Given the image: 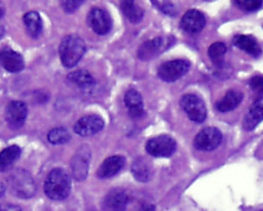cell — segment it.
<instances>
[{"mask_svg": "<svg viewBox=\"0 0 263 211\" xmlns=\"http://www.w3.org/2000/svg\"><path fill=\"white\" fill-rule=\"evenodd\" d=\"M233 44L236 46L237 48L242 49L243 51L247 52L248 54L251 55L253 57H259L261 53L257 40L252 36H248V34L235 36L233 38Z\"/></svg>", "mask_w": 263, "mask_h": 211, "instance_id": "cell-18", "label": "cell"}, {"mask_svg": "<svg viewBox=\"0 0 263 211\" xmlns=\"http://www.w3.org/2000/svg\"><path fill=\"white\" fill-rule=\"evenodd\" d=\"M0 65L9 73H20L24 68V59L12 48H4L0 50Z\"/></svg>", "mask_w": 263, "mask_h": 211, "instance_id": "cell-13", "label": "cell"}, {"mask_svg": "<svg viewBox=\"0 0 263 211\" xmlns=\"http://www.w3.org/2000/svg\"><path fill=\"white\" fill-rule=\"evenodd\" d=\"M85 50L86 46L84 40L75 34L67 36L63 38L59 47L61 61L64 66L72 68L81 60Z\"/></svg>", "mask_w": 263, "mask_h": 211, "instance_id": "cell-2", "label": "cell"}, {"mask_svg": "<svg viewBox=\"0 0 263 211\" xmlns=\"http://www.w3.org/2000/svg\"><path fill=\"white\" fill-rule=\"evenodd\" d=\"M129 202L127 194L121 189L111 190L103 203L105 211H126Z\"/></svg>", "mask_w": 263, "mask_h": 211, "instance_id": "cell-15", "label": "cell"}, {"mask_svg": "<svg viewBox=\"0 0 263 211\" xmlns=\"http://www.w3.org/2000/svg\"><path fill=\"white\" fill-rule=\"evenodd\" d=\"M177 150L175 139L167 135H161L148 140L146 145L147 153L156 157H168Z\"/></svg>", "mask_w": 263, "mask_h": 211, "instance_id": "cell-5", "label": "cell"}, {"mask_svg": "<svg viewBox=\"0 0 263 211\" xmlns=\"http://www.w3.org/2000/svg\"><path fill=\"white\" fill-rule=\"evenodd\" d=\"M206 21L203 13L198 10H190L181 20L182 30L189 33H197L203 30Z\"/></svg>", "mask_w": 263, "mask_h": 211, "instance_id": "cell-14", "label": "cell"}, {"mask_svg": "<svg viewBox=\"0 0 263 211\" xmlns=\"http://www.w3.org/2000/svg\"><path fill=\"white\" fill-rule=\"evenodd\" d=\"M243 100V94L239 91L231 90L227 93L221 100H219L216 108L221 113L233 111L240 104Z\"/></svg>", "mask_w": 263, "mask_h": 211, "instance_id": "cell-20", "label": "cell"}, {"mask_svg": "<svg viewBox=\"0 0 263 211\" xmlns=\"http://www.w3.org/2000/svg\"><path fill=\"white\" fill-rule=\"evenodd\" d=\"M21 148L17 145H12L6 148L0 152V171H5L18 160L21 157Z\"/></svg>", "mask_w": 263, "mask_h": 211, "instance_id": "cell-23", "label": "cell"}, {"mask_svg": "<svg viewBox=\"0 0 263 211\" xmlns=\"http://www.w3.org/2000/svg\"><path fill=\"white\" fill-rule=\"evenodd\" d=\"M4 14H5V7H4L2 3H0V18H2Z\"/></svg>", "mask_w": 263, "mask_h": 211, "instance_id": "cell-34", "label": "cell"}, {"mask_svg": "<svg viewBox=\"0 0 263 211\" xmlns=\"http://www.w3.org/2000/svg\"><path fill=\"white\" fill-rule=\"evenodd\" d=\"M132 172L137 181L147 182L152 178L153 168L149 162L144 157L135 160L132 166Z\"/></svg>", "mask_w": 263, "mask_h": 211, "instance_id": "cell-21", "label": "cell"}, {"mask_svg": "<svg viewBox=\"0 0 263 211\" xmlns=\"http://www.w3.org/2000/svg\"><path fill=\"white\" fill-rule=\"evenodd\" d=\"M25 26L27 33L33 38L39 37L42 33V21L39 13L36 12H29L23 17Z\"/></svg>", "mask_w": 263, "mask_h": 211, "instance_id": "cell-22", "label": "cell"}, {"mask_svg": "<svg viewBox=\"0 0 263 211\" xmlns=\"http://www.w3.org/2000/svg\"><path fill=\"white\" fill-rule=\"evenodd\" d=\"M4 33H5V28L2 25H0V39L3 37Z\"/></svg>", "mask_w": 263, "mask_h": 211, "instance_id": "cell-35", "label": "cell"}, {"mask_svg": "<svg viewBox=\"0 0 263 211\" xmlns=\"http://www.w3.org/2000/svg\"><path fill=\"white\" fill-rule=\"evenodd\" d=\"M105 127V121L98 115H86L79 119L74 127L75 132L81 136H90L100 132Z\"/></svg>", "mask_w": 263, "mask_h": 211, "instance_id": "cell-11", "label": "cell"}, {"mask_svg": "<svg viewBox=\"0 0 263 211\" xmlns=\"http://www.w3.org/2000/svg\"><path fill=\"white\" fill-rule=\"evenodd\" d=\"M153 4L167 15H175L177 12L175 6L170 2H153Z\"/></svg>", "mask_w": 263, "mask_h": 211, "instance_id": "cell-29", "label": "cell"}, {"mask_svg": "<svg viewBox=\"0 0 263 211\" xmlns=\"http://www.w3.org/2000/svg\"><path fill=\"white\" fill-rule=\"evenodd\" d=\"M222 133L214 127H207L197 134L194 139V147L203 151H213L221 144Z\"/></svg>", "mask_w": 263, "mask_h": 211, "instance_id": "cell-8", "label": "cell"}, {"mask_svg": "<svg viewBox=\"0 0 263 211\" xmlns=\"http://www.w3.org/2000/svg\"><path fill=\"white\" fill-rule=\"evenodd\" d=\"M90 157L91 153L87 145H83L79 148L77 153L74 155L71 161L72 174L77 181H84L86 178Z\"/></svg>", "mask_w": 263, "mask_h": 211, "instance_id": "cell-9", "label": "cell"}, {"mask_svg": "<svg viewBox=\"0 0 263 211\" xmlns=\"http://www.w3.org/2000/svg\"><path fill=\"white\" fill-rule=\"evenodd\" d=\"M8 185L11 192L20 198H31L36 193L33 177L23 169H18L10 174Z\"/></svg>", "mask_w": 263, "mask_h": 211, "instance_id": "cell-3", "label": "cell"}, {"mask_svg": "<svg viewBox=\"0 0 263 211\" xmlns=\"http://www.w3.org/2000/svg\"><path fill=\"white\" fill-rule=\"evenodd\" d=\"M263 118L262 99L260 98L252 105L243 121L244 129L247 130H254L260 124Z\"/></svg>", "mask_w": 263, "mask_h": 211, "instance_id": "cell-19", "label": "cell"}, {"mask_svg": "<svg viewBox=\"0 0 263 211\" xmlns=\"http://www.w3.org/2000/svg\"><path fill=\"white\" fill-rule=\"evenodd\" d=\"M0 211H3V209H2V208H0Z\"/></svg>", "mask_w": 263, "mask_h": 211, "instance_id": "cell-36", "label": "cell"}, {"mask_svg": "<svg viewBox=\"0 0 263 211\" xmlns=\"http://www.w3.org/2000/svg\"><path fill=\"white\" fill-rule=\"evenodd\" d=\"M3 211H23L20 207L15 205L6 206V208H3Z\"/></svg>", "mask_w": 263, "mask_h": 211, "instance_id": "cell-32", "label": "cell"}, {"mask_svg": "<svg viewBox=\"0 0 263 211\" xmlns=\"http://www.w3.org/2000/svg\"><path fill=\"white\" fill-rule=\"evenodd\" d=\"M234 4L240 9L247 12H253V11L260 9L262 2L258 0H246V1H235Z\"/></svg>", "mask_w": 263, "mask_h": 211, "instance_id": "cell-28", "label": "cell"}, {"mask_svg": "<svg viewBox=\"0 0 263 211\" xmlns=\"http://www.w3.org/2000/svg\"><path fill=\"white\" fill-rule=\"evenodd\" d=\"M190 67L191 63L182 59L165 62L159 67V78L168 83L177 81L188 73Z\"/></svg>", "mask_w": 263, "mask_h": 211, "instance_id": "cell-6", "label": "cell"}, {"mask_svg": "<svg viewBox=\"0 0 263 211\" xmlns=\"http://www.w3.org/2000/svg\"><path fill=\"white\" fill-rule=\"evenodd\" d=\"M181 106L190 120L197 124H201L205 121L207 116L206 107L200 97L196 94H185L181 99Z\"/></svg>", "mask_w": 263, "mask_h": 211, "instance_id": "cell-4", "label": "cell"}, {"mask_svg": "<svg viewBox=\"0 0 263 211\" xmlns=\"http://www.w3.org/2000/svg\"><path fill=\"white\" fill-rule=\"evenodd\" d=\"M126 159L122 156H112L108 157L99 166L97 175L99 179H109L114 177L125 166Z\"/></svg>", "mask_w": 263, "mask_h": 211, "instance_id": "cell-16", "label": "cell"}, {"mask_svg": "<svg viewBox=\"0 0 263 211\" xmlns=\"http://www.w3.org/2000/svg\"><path fill=\"white\" fill-rule=\"evenodd\" d=\"M124 102L131 117L139 118L143 115V100L141 94L137 90L130 89L127 91L125 95Z\"/></svg>", "mask_w": 263, "mask_h": 211, "instance_id": "cell-17", "label": "cell"}, {"mask_svg": "<svg viewBox=\"0 0 263 211\" xmlns=\"http://www.w3.org/2000/svg\"><path fill=\"white\" fill-rule=\"evenodd\" d=\"M175 42L172 37H156L155 39L149 40L144 42L139 48L138 56L141 60L147 61L156 58L157 56L167 50Z\"/></svg>", "mask_w": 263, "mask_h": 211, "instance_id": "cell-7", "label": "cell"}, {"mask_svg": "<svg viewBox=\"0 0 263 211\" xmlns=\"http://www.w3.org/2000/svg\"><path fill=\"white\" fill-rule=\"evenodd\" d=\"M87 21L91 29L99 36H105L111 31L112 26L111 17L101 8L95 7L90 10Z\"/></svg>", "mask_w": 263, "mask_h": 211, "instance_id": "cell-10", "label": "cell"}, {"mask_svg": "<svg viewBox=\"0 0 263 211\" xmlns=\"http://www.w3.org/2000/svg\"><path fill=\"white\" fill-rule=\"evenodd\" d=\"M5 192H6V187L3 184L0 183V198L5 195Z\"/></svg>", "mask_w": 263, "mask_h": 211, "instance_id": "cell-33", "label": "cell"}, {"mask_svg": "<svg viewBox=\"0 0 263 211\" xmlns=\"http://www.w3.org/2000/svg\"><path fill=\"white\" fill-rule=\"evenodd\" d=\"M123 13L132 23H139L144 17V11L134 1H123L120 4Z\"/></svg>", "mask_w": 263, "mask_h": 211, "instance_id": "cell-24", "label": "cell"}, {"mask_svg": "<svg viewBox=\"0 0 263 211\" xmlns=\"http://www.w3.org/2000/svg\"><path fill=\"white\" fill-rule=\"evenodd\" d=\"M227 53V46L223 42H214L210 46L208 55L216 66H221L224 63V55Z\"/></svg>", "mask_w": 263, "mask_h": 211, "instance_id": "cell-26", "label": "cell"}, {"mask_svg": "<svg viewBox=\"0 0 263 211\" xmlns=\"http://www.w3.org/2000/svg\"><path fill=\"white\" fill-rule=\"evenodd\" d=\"M250 86L252 89H254V91H257V92H261L262 90V78L260 76H256L252 78L250 80Z\"/></svg>", "mask_w": 263, "mask_h": 211, "instance_id": "cell-31", "label": "cell"}, {"mask_svg": "<svg viewBox=\"0 0 263 211\" xmlns=\"http://www.w3.org/2000/svg\"><path fill=\"white\" fill-rule=\"evenodd\" d=\"M27 115V105L20 100L12 101L6 108V122L12 130H18L23 126Z\"/></svg>", "mask_w": 263, "mask_h": 211, "instance_id": "cell-12", "label": "cell"}, {"mask_svg": "<svg viewBox=\"0 0 263 211\" xmlns=\"http://www.w3.org/2000/svg\"><path fill=\"white\" fill-rule=\"evenodd\" d=\"M84 3L83 1H63L62 2L63 9L67 12H75L78 7Z\"/></svg>", "mask_w": 263, "mask_h": 211, "instance_id": "cell-30", "label": "cell"}, {"mask_svg": "<svg viewBox=\"0 0 263 211\" xmlns=\"http://www.w3.org/2000/svg\"><path fill=\"white\" fill-rule=\"evenodd\" d=\"M71 189L69 174L61 168L53 169L46 179L44 192L49 199L62 201L68 197Z\"/></svg>", "mask_w": 263, "mask_h": 211, "instance_id": "cell-1", "label": "cell"}, {"mask_svg": "<svg viewBox=\"0 0 263 211\" xmlns=\"http://www.w3.org/2000/svg\"><path fill=\"white\" fill-rule=\"evenodd\" d=\"M68 79L73 84L78 85V87L84 88V89L91 87L96 84V81L91 74L85 69H78V71L69 73Z\"/></svg>", "mask_w": 263, "mask_h": 211, "instance_id": "cell-25", "label": "cell"}, {"mask_svg": "<svg viewBox=\"0 0 263 211\" xmlns=\"http://www.w3.org/2000/svg\"><path fill=\"white\" fill-rule=\"evenodd\" d=\"M70 137L71 136L69 134V130L63 127L53 129L49 131L48 135V142L54 145L66 144L69 142Z\"/></svg>", "mask_w": 263, "mask_h": 211, "instance_id": "cell-27", "label": "cell"}]
</instances>
